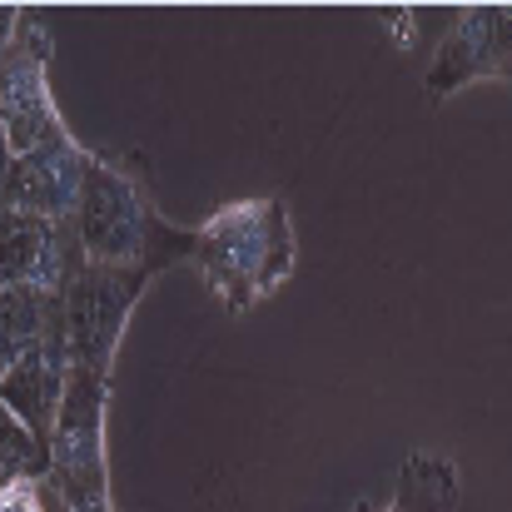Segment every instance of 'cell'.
Here are the masks:
<instances>
[{"label":"cell","mask_w":512,"mask_h":512,"mask_svg":"<svg viewBox=\"0 0 512 512\" xmlns=\"http://www.w3.org/2000/svg\"><path fill=\"white\" fill-rule=\"evenodd\" d=\"M80 259L70 224H50L0 204V289L60 294L70 264Z\"/></svg>","instance_id":"ba28073f"},{"label":"cell","mask_w":512,"mask_h":512,"mask_svg":"<svg viewBox=\"0 0 512 512\" xmlns=\"http://www.w3.org/2000/svg\"><path fill=\"white\" fill-rule=\"evenodd\" d=\"M184 259L199 269V279L234 314L249 309V304H259V299H269L279 284H289V274L299 264L289 204L279 194L224 204L204 229L189 234Z\"/></svg>","instance_id":"6da1fadb"},{"label":"cell","mask_w":512,"mask_h":512,"mask_svg":"<svg viewBox=\"0 0 512 512\" xmlns=\"http://www.w3.org/2000/svg\"><path fill=\"white\" fill-rule=\"evenodd\" d=\"M145 284H150V269H110V264H85V259L70 264L60 284V334H65L70 368L110 373L125 319L135 299L145 294Z\"/></svg>","instance_id":"3957f363"},{"label":"cell","mask_w":512,"mask_h":512,"mask_svg":"<svg viewBox=\"0 0 512 512\" xmlns=\"http://www.w3.org/2000/svg\"><path fill=\"white\" fill-rule=\"evenodd\" d=\"M70 239L85 264L150 269V274L170 259H184V249H189V234L165 229L145 184L130 170L95 160V155H90V170H85L75 214H70Z\"/></svg>","instance_id":"7a4b0ae2"},{"label":"cell","mask_w":512,"mask_h":512,"mask_svg":"<svg viewBox=\"0 0 512 512\" xmlns=\"http://www.w3.org/2000/svg\"><path fill=\"white\" fill-rule=\"evenodd\" d=\"M5 170H10V145H5V135H0V184H5Z\"/></svg>","instance_id":"4fadbf2b"},{"label":"cell","mask_w":512,"mask_h":512,"mask_svg":"<svg viewBox=\"0 0 512 512\" xmlns=\"http://www.w3.org/2000/svg\"><path fill=\"white\" fill-rule=\"evenodd\" d=\"M512 10L508 5H478L463 10L458 25L443 35L433 65H428V95H453L473 80H508L512 60Z\"/></svg>","instance_id":"5b68a950"},{"label":"cell","mask_w":512,"mask_h":512,"mask_svg":"<svg viewBox=\"0 0 512 512\" xmlns=\"http://www.w3.org/2000/svg\"><path fill=\"white\" fill-rule=\"evenodd\" d=\"M85 170H90V150H80L70 135L45 145V150L10 155V170H5V184H0V204L20 209V214H35V219H50V224H70Z\"/></svg>","instance_id":"8992f818"},{"label":"cell","mask_w":512,"mask_h":512,"mask_svg":"<svg viewBox=\"0 0 512 512\" xmlns=\"http://www.w3.org/2000/svg\"><path fill=\"white\" fill-rule=\"evenodd\" d=\"M383 512H458V473L433 453H413L398 473V493Z\"/></svg>","instance_id":"30bf717a"},{"label":"cell","mask_w":512,"mask_h":512,"mask_svg":"<svg viewBox=\"0 0 512 512\" xmlns=\"http://www.w3.org/2000/svg\"><path fill=\"white\" fill-rule=\"evenodd\" d=\"M45 65H50L45 25L30 15H15L10 45L0 50V135H5L10 155H30V150H45L70 135L50 100Z\"/></svg>","instance_id":"277c9868"},{"label":"cell","mask_w":512,"mask_h":512,"mask_svg":"<svg viewBox=\"0 0 512 512\" xmlns=\"http://www.w3.org/2000/svg\"><path fill=\"white\" fill-rule=\"evenodd\" d=\"M70 383V353H65V334L50 329L35 348H25L5 373H0V408L50 453V433L60 418V398Z\"/></svg>","instance_id":"52a82bcc"},{"label":"cell","mask_w":512,"mask_h":512,"mask_svg":"<svg viewBox=\"0 0 512 512\" xmlns=\"http://www.w3.org/2000/svg\"><path fill=\"white\" fill-rule=\"evenodd\" d=\"M50 473V453L0 408V488L10 483H40Z\"/></svg>","instance_id":"8fae6325"},{"label":"cell","mask_w":512,"mask_h":512,"mask_svg":"<svg viewBox=\"0 0 512 512\" xmlns=\"http://www.w3.org/2000/svg\"><path fill=\"white\" fill-rule=\"evenodd\" d=\"M0 512H45L40 483H10V488H0Z\"/></svg>","instance_id":"7c38bea8"},{"label":"cell","mask_w":512,"mask_h":512,"mask_svg":"<svg viewBox=\"0 0 512 512\" xmlns=\"http://www.w3.org/2000/svg\"><path fill=\"white\" fill-rule=\"evenodd\" d=\"M50 329H60V294L35 289H0V373Z\"/></svg>","instance_id":"9c48e42d"}]
</instances>
